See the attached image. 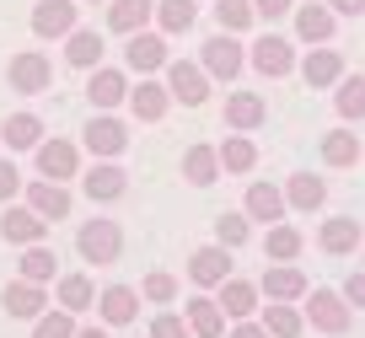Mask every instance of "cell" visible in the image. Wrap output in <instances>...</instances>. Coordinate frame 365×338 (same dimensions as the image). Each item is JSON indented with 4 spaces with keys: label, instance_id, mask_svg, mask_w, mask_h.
Here are the masks:
<instances>
[{
    "label": "cell",
    "instance_id": "obj_30",
    "mask_svg": "<svg viewBox=\"0 0 365 338\" xmlns=\"http://www.w3.org/2000/svg\"><path fill=\"white\" fill-rule=\"evenodd\" d=\"M296 33L307 38V43H328L333 38V6L322 0V6H301L296 11Z\"/></svg>",
    "mask_w": 365,
    "mask_h": 338
},
{
    "label": "cell",
    "instance_id": "obj_6",
    "mask_svg": "<svg viewBox=\"0 0 365 338\" xmlns=\"http://www.w3.org/2000/svg\"><path fill=\"white\" fill-rule=\"evenodd\" d=\"M307 317L317 333H349V301H344V290H312L307 295Z\"/></svg>",
    "mask_w": 365,
    "mask_h": 338
},
{
    "label": "cell",
    "instance_id": "obj_28",
    "mask_svg": "<svg viewBox=\"0 0 365 338\" xmlns=\"http://www.w3.org/2000/svg\"><path fill=\"white\" fill-rule=\"evenodd\" d=\"M226 124L231 129H258L263 124V97L258 91H231L226 97Z\"/></svg>",
    "mask_w": 365,
    "mask_h": 338
},
{
    "label": "cell",
    "instance_id": "obj_18",
    "mask_svg": "<svg viewBox=\"0 0 365 338\" xmlns=\"http://www.w3.org/2000/svg\"><path fill=\"white\" fill-rule=\"evenodd\" d=\"M167 102H172V91L161 86V81H150V76H140V86L129 91V108H135L140 124H161V118H167Z\"/></svg>",
    "mask_w": 365,
    "mask_h": 338
},
{
    "label": "cell",
    "instance_id": "obj_25",
    "mask_svg": "<svg viewBox=\"0 0 365 338\" xmlns=\"http://www.w3.org/2000/svg\"><path fill=\"white\" fill-rule=\"evenodd\" d=\"M269 301H301L307 295V274L301 269H290V263H279V269H269L263 274V285H258Z\"/></svg>",
    "mask_w": 365,
    "mask_h": 338
},
{
    "label": "cell",
    "instance_id": "obj_34",
    "mask_svg": "<svg viewBox=\"0 0 365 338\" xmlns=\"http://www.w3.org/2000/svg\"><path fill=\"white\" fill-rule=\"evenodd\" d=\"M54 252L43 247V242H33V247H22V263H16V274H22V280H33V285H48L54 280Z\"/></svg>",
    "mask_w": 365,
    "mask_h": 338
},
{
    "label": "cell",
    "instance_id": "obj_51",
    "mask_svg": "<svg viewBox=\"0 0 365 338\" xmlns=\"http://www.w3.org/2000/svg\"><path fill=\"white\" fill-rule=\"evenodd\" d=\"M86 6H103V0H86Z\"/></svg>",
    "mask_w": 365,
    "mask_h": 338
},
{
    "label": "cell",
    "instance_id": "obj_26",
    "mask_svg": "<svg viewBox=\"0 0 365 338\" xmlns=\"http://www.w3.org/2000/svg\"><path fill=\"white\" fill-rule=\"evenodd\" d=\"M65 59L76 70H97V65H103V38L91 33V27H76V33L65 38Z\"/></svg>",
    "mask_w": 365,
    "mask_h": 338
},
{
    "label": "cell",
    "instance_id": "obj_20",
    "mask_svg": "<svg viewBox=\"0 0 365 338\" xmlns=\"http://www.w3.org/2000/svg\"><path fill=\"white\" fill-rule=\"evenodd\" d=\"M301 76H307V86H339L344 81V54L339 48H312V54L301 59Z\"/></svg>",
    "mask_w": 365,
    "mask_h": 338
},
{
    "label": "cell",
    "instance_id": "obj_19",
    "mask_svg": "<svg viewBox=\"0 0 365 338\" xmlns=\"http://www.w3.org/2000/svg\"><path fill=\"white\" fill-rule=\"evenodd\" d=\"M317 247H322V252H333V258L354 252V247H360V220H354V215H339V220H322V231H317Z\"/></svg>",
    "mask_w": 365,
    "mask_h": 338
},
{
    "label": "cell",
    "instance_id": "obj_48",
    "mask_svg": "<svg viewBox=\"0 0 365 338\" xmlns=\"http://www.w3.org/2000/svg\"><path fill=\"white\" fill-rule=\"evenodd\" d=\"M231 338H269V327H263V322H247V317H242V322L231 327Z\"/></svg>",
    "mask_w": 365,
    "mask_h": 338
},
{
    "label": "cell",
    "instance_id": "obj_35",
    "mask_svg": "<svg viewBox=\"0 0 365 338\" xmlns=\"http://www.w3.org/2000/svg\"><path fill=\"white\" fill-rule=\"evenodd\" d=\"M194 16H199L194 0H156V22H161V33H188V27H194Z\"/></svg>",
    "mask_w": 365,
    "mask_h": 338
},
{
    "label": "cell",
    "instance_id": "obj_1",
    "mask_svg": "<svg viewBox=\"0 0 365 338\" xmlns=\"http://www.w3.org/2000/svg\"><path fill=\"white\" fill-rule=\"evenodd\" d=\"M6 81H11V91H22V97H38V91L54 86V65H48V54H38V48H22V54H11V65H6Z\"/></svg>",
    "mask_w": 365,
    "mask_h": 338
},
{
    "label": "cell",
    "instance_id": "obj_31",
    "mask_svg": "<svg viewBox=\"0 0 365 338\" xmlns=\"http://www.w3.org/2000/svg\"><path fill=\"white\" fill-rule=\"evenodd\" d=\"M285 215V193L274 183H252L247 188V220H279Z\"/></svg>",
    "mask_w": 365,
    "mask_h": 338
},
{
    "label": "cell",
    "instance_id": "obj_13",
    "mask_svg": "<svg viewBox=\"0 0 365 338\" xmlns=\"http://www.w3.org/2000/svg\"><path fill=\"white\" fill-rule=\"evenodd\" d=\"M27 204H33V210L43 215V220H70V210H76L70 188H65V183H54V178L27 183Z\"/></svg>",
    "mask_w": 365,
    "mask_h": 338
},
{
    "label": "cell",
    "instance_id": "obj_39",
    "mask_svg": "<svg viewBox=\"0 0 365 338\" xmlns=\"http://www.w3.org/2000/svg\"><path fill=\"white\" fill-rule=\"evenodd\" d=\"M33 338H76V312H65V306H59V312H43L33 322Z\"/></svg>",
    "mask_w": 365,
    "mask_h": 338
},
{
    "label": "cell",
    "instance_id": "obj_17",
    "mask_svg": "<svg viewBox=\"0 0 365 338\" xmlns=\"http://www.w3.org/2000/svg\"><path fill=\"white\" fill-rule=\"evenodd\" d=\"M76 167H81V150L70 140H38V172L43 178L65 183V178H76Z\"/></svg>",
    "mask_w": 365,
    "mask_h": 338
},
{
    "label": "cell",
    "instance_id": "obj_15",
    "mask_svg": "<svg viewBox=\"0 0 365 338\" xmlns=\"http://www.w3.org/2000/svg\"><path fill=\"white\" fill-rule=\"evenodd\" d=\"M97 317H103L108 327H129L140 317V290H129V285H108V290L97 295Z\"/></svg>",
    "mask_w": 365,
    "mask_h": 338
},
{
    "label": "cell",
    "instance_id": "obj_43",
    "mask_svg": "<svg viewBox=\"0 0 365 338\" xmlns=\"http://www.w3.org/2000/svg\"><path fill=\"white\" fill-rule=\"evenodd\" d=\"M140 295H145V301H156V306H167V301H178V280H172V274H145Z\"/></svg>",
    "mask_w": 365,
    "mask_h": 338
},
{
    "label": "cell",
    "instance_id": "obj_5",
    "mask_svg": "<svg viewBox=\"0 0 365 338\" xmlns=\"http://www.w3.org/2000/svg\"><path fill=\"white\" fill-rule=\"evenodd\" d=\"M81 27L76 0H38L33 6V38H70Z\"/></svg>",
    "mask_w": 365,
    "mask_h": 338
},
{
    "label": "cell",
    "instance_id": "obj_21",
    "mask_svg": "<svg viewBox=\"0 0 365 338\" xmlns=\"http://www.w3.org/2000/svg\"><path fill=\"white\" fill-rule=\"evenodd\" d=\"M54 301L65 306V312H91V306H97V285L86 280V274H59L54 280Z\"/></svg>",
    "mask_w": 365,
    "mask_h": 338
},
{
    "label": "cell",
    "instance_id": "obj_42",
    "mask_svg": "<svg viewBox=\"0 0 365 338\" xmlns=\"http://www.w3.org/2000/svg\"><path fill=\"white\" fill-rule=\"evenodd\" d=\"M215 242L220 247H242V242H247V215H220L215 220Z\"/></svg>",
    "mask_w": 365,
    "mask_h": 338
},
{
    "label": "cell",
    "instance_id": "obj_37",
    "mask_svg": "<svg viewBox=\"0 0 365 338\" xmlns=\"http://www.w3.org/2000/svg\"><path fill=\"white\" fill-rule=\"evenodd\" d=\"M263 252H269L274 263H290L301 252V231L296 225H269V237H263Z\"/></svg>",
    "mask_w": 365,
    "mask_h": 338
},
{
    "label": "cell",
    "instance_id": "obj_2",
    "mask_svg": "<svg viewBox=\"0 0 365 338\" xmlns=\"http://www.w3.org/2000/svg\"><path fill=\"white\" fill-rule=\"evenodd\" d=\"M76 247L86 263H118V252H124V231H118V220H86L76 231Z\"/></svg>",
    "mask_w": 365,
    "mask_h": 338
},
{
    "label": "cell",
    "instance_id": "obj_36",
    "mask_svg": "<svg viewBox=\"0 0 365 338\" xmlns=\"http://www.w3.org/2000/svg\"><path fill=\"white\" fill-rule=\"evenodd\" d=\"M220 167H226V172H252V167H258V145H252L247 135H226V145H220Z\"/></svg>",
    "mask_w": 365,
    "mask_h": 338
},
{
    "label": "cell",
    "instance_id": "obj_40",
    "mask_svg": "<svg viewBox=\"0 0 365 338\" xmlns=\"http://www.w3.org/2000/svg\"><path fill=\"white\" fill-rule=\"evenodd\" d=\"M339 113L344 118H365V76H349V81H339Z\"/></svg>",
    "mask_w": 365,
    "mask_h": 338
},
{
    "label": "cell",
    "instance_id": "obj_50",
    "mask_svg": "<svg viewBox=\"0 0 365 338\" xmlns=\"http://www.w3.org/2000/svg\"><path fill=\"white\" fill-rule=\"evenodd\" d=\"M76 338H108V327L97 322V327H76Z\"/></svg>",
    "mask_w": 365,
    "mask_h": 338
},
{
    "label": "cell",
    "instance_id": "obj_11",
    "mask_svg": "<svg viewBox=\"0 0 365 338\" xmlns=\"http://www.w3.org/2000/svg\"><path fill=\"white\" fill-rule=\"evenodd\" d=\"M242 59H247V54H242V43L226 33V27L205 43V70H210L215 81H237V76H242Z\"/></svg>",
    "mask_w": 365,
    "mask_h": 338
},
{
    "label": "cell",
    "instance_id": "obj_14",
    "mask_svg": "<svg viewBox=\"0 0 365 338\" xmlns=\"http://www.w3.org/2000/svg\"><path fill=\"white\" fill-rule=\"evenodd\" d=\"M188 280L205 285V290H220V280H231V247H199L194 258H188Z\"/></svg>",
    "mask_w": 365,
    "mask_h": 338
},
{
    "label": "cell",
    "instance_id": "obj_38",
    "mask_svg": "<svg viewBox=\"0 0 365 338\" xmlns=\"http://www.w3.org/2000/svg\"><path fill=\"white\" fill-rule=\"evenodd\" d=\"M263 327H269V338H301V312L285 306V301H274L263 312Z\"/></svg>",
    "mask_w": 365,
    "mask_h": 338
},
{
    "label": "cell",
    "instance_id": "obj_7",
    "mask_svg": "<svg viewBox=\"0 0 365 338\" xmlns=\"http://www.w3.org/2000/svg\"><path fill=\"white\" fill-rule=\"evenodd\" d=\"M0 306H6V317H22V322H38V317H43V306H48V290L16 274V280L6 285V290H0Z\"/></svg>",
    "mask_w": 365,
    "mask_h": 338
},
{
    "label": "cell",
    "instance_id": "obj_9",
    "mask_svg": "<svg viewBox=\"0 0 365 338\" xmlns=\"http://www.w3.org/2000/svg\"><path fill=\"white\" fill-rule=\"evenodd\" d=\"M124 97H129V81H124V70H113V65H97V70L86 76V102H91L97 113H113Z\"/></svg>",
    "mask_w": 365,
    "mask_h": 338
},
{
    "label": "cell",
    "instance_id": "obj_27",
    "mask_svg": "<svg viewBox=\"0 0 365 338\" xmlns=\"http://www.w3.org/2000/svg\"><path fill=\"white\" fill-rule=\"evenodd\" d=\"M220 312L226 317H252L258 312V285H247V280H220Z\"/></svg>",
    "mask_w": 365,
    "mask_h": 338
},
{
    "label": "cell",
    "instance_id": "obj_45",
    "mask_svg": "<svg viewBox=\"0 0 365 338\" xmlns=\"http://www.w3.org/2000/svg\"><path fill=\"white\" fill-rule=\"evenodd\" d=\"M16 188H22V172H16V161H0V204H11Z\"/></svg>",
    "mask_w": 365,
    "mask_h": 338
},
{
    "label": "cell",
    "instance_id": "obj_16",
    "mask_svg": "<svg viewBox=\"0 0 365 338\" xmlns=\"http://www.w3.org/2000/svg\"><path fill=\"white\" fill-rule=\"evenodd\" d=\"M247 59H252V65H258L269 81H279V76H290V70H296V48H290L285 38H274V33H269V38H258Z\"/></svg>",
    "mask_w": 365,
    "mask_h": 338
},
{
    "label": "cell",
    "instance_id": "obj_46",
    "mask_svg": "<svg viewBox=\"0 0 365 338\" xmlns=\"http://www.w3.org/2000/svg\"><path fill=\"white\" fill-rule=\"evenodd\" d=\"M344 301H349V306H365V269L344 280Z\"/></svg>",
    "mask_w": 365,
    "mask_h": 338
},
{
    "label": "cell",
    "instance_id": "obj_24",
    "mask_svg": "<svg viewBox=\"0 0 365 338\" xmlns=\"http://www.w3.org/2000/svg\"><path fill=\"white\" fill-rule=\"evenodd\" d=\"M0 140L11 150H38V140H43V118L38 113H11L6 124H0Z\"/></svg>",
    "mask_w": 365,
    "mask_h": 338
},
{
    "label": "cell",
    "instance_id": "obj_44",
    "mask_svg": "<svg viewBox=\"0 0 365 338\" xmlns=\"http://www.w3.org/2000/svg\"><path fill=\"white\" fill-rule=\"evenodd\" d=\"M150 338H194V327H188V317H172V312H161L156 322H150Z\"/></svg>",
    "mask_w": 365,
    "mask_h": 338
},
{
    "label": "cell",
    "instance_id": "obj_3",
    "mask_svg": "<svg viewBox=\"0 0 365 338\" xmlns=\"http://www.w3.org/2000/svg\"><path fill=\"white\" fill-rule=\"evenodd\" d=\"M167 91L182 102V108H199L210 97V70L188 65V59H167Z\"/></svg>",
    "mask_w": 365,
    "mask_h": 338
},
{
    "label": "cell",
    "instance_id": "obj_12",
    "mask_svg": "<svg viewBox=\"0 0 365 338\" xmlns=\"http://www.w3.org/2000/svg\"><path fill=\"white\" fill-rule=\"evenodd\" d=\"M81 188H86L91 204H113V199H124V193H129V172L113 167V161H97V167L81 178Z\"/></svg>",
    "mask_w": 365,
    "mask_h": 338
},
{
    "label": "cell",
    "instance_id": "obj_8",
    "mask_svg": "<svg viewBox=\"0 0 365 338\" xmlns=\"http://www.w3.org/2000/svg\"><path fill=\"white\" fill-rule=\"evenodd\" d=\"M81 135H86V150H91V156H103V161L124 156V145H129V129L118 124L113 113H97V118H91Z\"/></svg>",
    "mask_w": 365,
    "mask_h": 338
},
{
    "label": "cell",
    "instance_id": "obj_23",
    "mask_svg": "<svg viewBox=\"0 0 365 338\" xmlns=\"http://www.w3.org/2000/svg\"><path fill=\"white\" fill-rule=\"evenodd\" d=\"M188 327H194V338H226V312H220V301L194 295V301H188Z\"/></svg>",
    "mask_w": 365,
    "mask_h": 338
},
{
    "label": "cell",
    "instance_id": "obj_10",
    "mask_svg": "<svg viewBox=\"0 0 365 338\" xmlns=\"http://www.w3.org/2000/svg\"><path fill=\"white\" fill-rule=\"evenodd\" d=\"M167 38L161 33H129V43H124V65L129 70H140V76H150V70H167Z\"/></svg>",
    "mask_w": 365,
    "mask_h": 338
},
{
    "label": "cell",
    "instance_id": "obj_49",
    "mask_svg": "<svg viewBox=\"0 0 365 338\" xmlns=\"http://www.w3.org/2000/svg\"><path fill=\"white\" fill-rule=\"evenodd\" d=\"M333 6V16H360L365 11V0H328Z\"/></svg>",
    "mask_w": 365,
    "mask_h": 338
},
{
    "label": "cell",
    "instance_id": "obj_33",
    "mask_svg": "<svg viewBox=\"0 0 365 338\" xmlns=\"http://www.w3.org/2000/svg\"><path fill=\"white\" fill-rule=\"evenodd\" d=\"M322 199H328V183L312 178V172L290 178V188H285V204H296V210H322Z\"/></svg>",
    "mask_w": 365,
    "mask_h": 338
},
{
    "label": "cell",
    "instance_id": "obj_22",
    "mask_svg": "<svg viewBox=\"0 0 365 338\" xmlns=\"http://www.w3.org/2000/svg\"><path fill=\"white\" fill-rule=\"evenodd\" d=\"M150 16H156V0H113V6H108V27H113V33H145V22Z\"/></svg>",
    "mask_w": 365,
    "mask_h": 338
},
{
    "label": "cell",
    "instance_id": "obj_41",
    "mask_svg": "<svg viewBox=\"0 0 365 338\" xmlns=\"http://www.w3.org/2000/svg\"><path fill=\"white\" fill-rule=\"evenodd\" d=\"M215 16H220V27H226V33H242L258 11H252V0H215Z\"/></svg>",
    "mask_w": 365,
    "mask_h": 338
},
{
    "label": "cell",
    "instance_id": "obj_47",
    "mask_svg": "<svg viewBox=\"0 0 365 338\" xmlns=\"http://www.w3.org/2000/svg\"><path fill=\"white\" fill-rule=\"evenodd\" d=\"M252 11L274 22V16H285V11H290V0H252Z\"/></svg>",
    "mask_w": 365,
    "mask_h": 338
},
{
    "label": "cell",
    "instance_id": "obj_32",
    "mask_svg": "<svg viewBox=\"0 0 365 338\" xmlns=\"http://www.w3.org/2000/svg\"><path fill=\"white\" fill-rule=\"evenodd\" d=\"M322 161H328V167H354V161H360V135H349V129L322 135Z\"/></svg>",
    "mask_w": 365,
    "mask_h": 338
},
{
    "label": "cell",
    "instance_id": "obj_29",
    "mask_svg": "<svg viewBox=\"0 0 365 338\" xmlns=\"http://www.w3.org/2000/svg\"><path fill=\"white\" fill-rule=\"evenodd\" d=\"M182 178L194 183V188L215 183V178H220V150H210V145H188V156H182Z\"/></svg>",
    "mask_w": 365,
    "mask_h": 338
},
{
    "label": "cell",
    "instance_id": "obj_4",
    "mask_svg": "<svg viewBox=\"0 0 365 338\" xmlns=\"http://www.w3.org/2000/svg\"><path fill=\"white\" fill-rule=\"evenodd\" d=\"M0 237L11 242V247H33V242L48 237V220L33 210V204H6V215H0Z\"/></svg>",
    "mask_w": 365,
    "mask_h": 338
}]
</instances>
